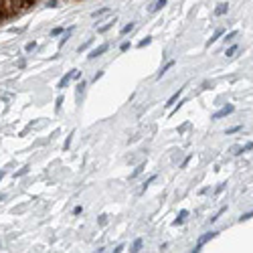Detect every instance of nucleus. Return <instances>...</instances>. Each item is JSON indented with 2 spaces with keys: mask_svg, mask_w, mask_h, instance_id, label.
Here are the masks:
<instances>
[{
  "mask_svg": "<svg viewBox=\"0 0 253 253\" xmlns=\"http://www.w3.org/2000/svg\"><path fill=\"white\" fill-rule=\"evenodd\" d=\"M217 235H219V231H209V233L200 235V237H199V241H196V245H195V249H192V251H195V253H199L200 249H203V245H204V243H209L211 239H215Z\"/></svg>",
  "mask_w": 253,
  "mask_h": 253,
  "instance_id": "f257e3e1",
  "label": "nucleus"
},
{
  "mask_svg": "<svg viewBox=\"0 0 253 253\" xmlns=\"http://www.w3.org/2000/svg\"><path fill=\"white\" fill-rule=\"evenodd\" d=\"M233 112H235V105H233V103H229V105L221 107L219 112H215L213 116H211V120H221V117H227V116H231Z\"/></svg>",
  "mask_w": 253,
  "mask_h": 253,
  "instance_id": "f03ea898",
  "label": "nucleus"
},
{
  "mask_svg": "<svg viewBox=\"0 0 253 253\" xmlns=\"http://www.w3.org/2000/svg\"><path fill=\"white\" fill-rule=\"evenodd\" d=\"M107 51H109V45H107V43H103V45H99L97 49H93L91 53L87 55V57H89V59H97V57H101L103 53H107Z\"/></svg>",
  "mask_w": 253,
  "mask_h": 253,
  "instance_id": "7ed1b4c3",
  "label": "nucleus"
},
{
  "mask_svg": "<svg viewBox=\"0 0 253 253\" xmlns=\"http://www.w3.org/2000/svg\"><path fill=\"white\" fill-rule=\"evenodd\" d=\"M166 2H168V0H152V4H150V8H148V12H152V14H154V12L162 10V8L166 6Z\"/></svg>",
  "mask_w": 253,
  "mask_h": 253,
  "instance_id": "20e7f679",
  "label": "nucleus"
},
{
  "mask_svg": "<svg viewBox=\"0 0 253 253\" xmlns=\"http://www.w3.org/2000/svg\"><path fill=\"white\" fill-rule=\"evenodd\" d=\"M73 75H75V69H73V71H69V73H65V77H61V81H59L57 89H65V87H67V83L73 79Z\"/></svg>",
  "mask_w": 253,
  "mask_h": 253,
  "instance_id": "39448f33",
  "label": "nucleus"
},
{
  "mask_svg": "<svg viewBox=\"0 0 253 253\" xmlns=\"http://www.w3.org/2000/svg\"><path fill=\"white\" fill-rule=\"evenodd\" d=\"M186 219H188V211H186V209H182V211L178 213V217H176V219L172 221V225H174V227H178V225H182Z\"/></svg>",
  "mask_w": 253,
  "mask_h": 253,
  "instance_id": "423d86ee",
  "label": "nucleus"
},
{
  "mask_svg": "<svg viewBox=\"0 0 253 253\" xmlns=\"http://www.w3.org/2000/svg\"><path fill=\"white\" fill-rule=\"evenodd\" d=\"M227 10H229V4L227 2H221V4H217V8L213 10V14L215 16H223V14H227Z\"/></svg>",
  "mask_w": 253,
  "mask_h": 253,
  "instance_id": "0eeeda50",
  "label": "nucleus"
},
{
  "mask_svg": "<svg viewBox=\"0 0 253 253\" xmlns=\"http://www.w3.org/2000/svg\"><path fill=\"white\" fill-rule=\"evenodd\" d=\"M223 34H225V30H223V29H217V30L213 33V37H211V39L207 41V47H211L213 43H217V41H219L221 37H223Z\"/></svg>",
  "mask_w": 253,
  "mask_h": 253,
  "instance_id": "6e6552de",
  "label": "nucleus"
},
{
  "mask_svg": "<svg viewBox=\"0 0 253 253\" xmlns=\"http://www.w3.org/2000/svg\"><path fill=\"white\" fill-rule=\"evenodd\" d=\"M182 91H184V87H178V91H176L174 95H172V97H170V99H168V101L164 103V105H166V107H170V105H174V103L178 101V97H180V95H182Z\"/></svg>",
  "mask_w": 253,
  "mask_h": 253,
  "instance_id": "1a4fd4ad",
  "label": "nucleus"
},
{
  "mask_svg": "<svg viewBox=\"0 0 253 253\" xmlns=\"http://www.w3.org/2000/svg\"><path fill=\"white\" fill-rule=\"evenodd\" d=\"M109 6H103V8H97V10H93L91 12V18H99V16H103V14H107V12H109Z\"/></svg>",
  "mask_w": 253,
  "mask_h": 253,
  "instance_id": "9d476101",
  "label": "nucleus"
},
{
  "mask_svg": "<svg viewBox=\"0 0 253 253\" xmlns=\"http://www.w3.org/2000/svg\"><path fill=\"white\" fill-rule=\"evenodd\" d=\"M172 67H174V61H168V63H166L164 67H162L160 71H158V75H156V77H158V79H162V75H164L166 71H168V69H172Z\"/></svg>",
  "mask_w": 253,
  "mask_h": 253,
  "instance_id": "9b49d317",
  "label": "nucleus"
},
{
  "mask_svg": "<svg viewBox=\"0 0 253 253\" xmlns=\"http://www.w3.org/2000/svg\"><path fill=\"white\" fill-rule=\"evenodd\" d=\"M239 51V45H231V47H229L227 51H225V55H227V57H233L235 53H237Z\"/></svg>",
  "mask_w": 253,
  "mask_h": 253,
  "instance_id": "f8f14e48",
  "label": "nucleus"
},
{
  "mask_svg": "<svg viewBox=\"0 0 253 253\" xmlns=\"http://www.w3.org/2000/svg\"><path fill=\"white\" fill-rule=\"evenodd\" d=\"M71 33H73V26H69V29H67V33L63 34V39H61V43H59V45H61V47H63V45H65V43H67V41H69V37H71Z\"/></svg>",
  "mask_w": 253,
  "mask_h": 253,
  "instance_id": "ddd939ff",
  "label": "nucleus"
},
{
  "mask_svg": "<svg viewBox=\"0 0 253 253\" xmlns=\"http://www.w3.org/2000/svg\"><path fill=\"white\" fill-rule=\"evenodd\" d=\"M134 26H136V25H134V22H130V25H126V26H124L122 30H120V34H122V37H124V34L132 33V30H134Z\"/></svg>",
  "mask_w": 253,
  "mask_h": 253,
  "instance_id": "4468645a",
  "label": "nucleus"
},
{
  "mask_svg": "<svg viewBox=\"0 0 253 253\" xmlns=\"http://www.w3.org/2000/svg\"><path fill=\"white\" fill-rule=\"evenodd\" d=\"M144 168H146V166H144V164H140V166H138V168H136V170H134V172H132V174H130V178H136L138 174H142V172H144Z\"/></svg>",
  "mask_w": 253,
  "mask_h": 253,
  "instance_id": "2eb2a0df",
  "label": "nucleus"
},
{
  "mask_svg": "<svg viewBox=\"0 0 253 253\" xmlns=\"http://www.w3.org/2000/svg\"><path fill=\"white\" fill-rule=\"evenodd\" d=\"M150 43H152V37H146L144 41H140V43H138V47H140V49H144V47H148Z\"/></svg>",
  "mask_w": 253,
  "mask_h": 253,
  "instance_id": "dca6fc26",
  "label": "nucleus"
},
{
  "mask_svg": "<svg viewBox=\"0 0 253 253\" xmlns=\"http://www.w3.org/2000/svg\"><path fill=\"white\" fill-rule=\"evenodd\" d=\"M225 211H227V207H221V209H219V213L215 215V217H211V223H215V221L219 219V217H221V215H223V213H225Z\"/></svg>",
  "mask_w": 253,
  "mask_h": 253,
  "instance_id": "f3484780",
  "label": "nucleus"
},
{
  "mask_svg": "<svg viewBox=\"0 0 253 253\" xmlns=\"http://www.w3.org/2000/svg\"><path fill=\"white\" fill-rule=\"evenodd\" d=\"M113 22H116V20H112V22H107V25H103V26H99V33H105V30H109V29H112V26H113Z\"/></svg>",
  "mask_w": 253,
  "mask_h": 253,
  "instance_id": "a211bd4d",
  "label": "nucleus"
},
{
  "mask_svg": "<svg viewBox=\"0 0 253 253\" xmlns=\"http://www.w3.org/2000/svg\"><path fill=\"white\" fill-rule=\"evenodd\" d=\"M251 217H253V211H251V213H243L241 217H239V223H243V221H249Z\"/></svg>",
  "mask_w": 253,
  "mask_h": 253,
  "instance_id": "6ab92c4d",
  "label": "nucleus"
},
{
  "mask_svg": "<svg viewBox=\"0 0 253 253\" xmlns=\"http://www.w3.org/2000/svg\"><path fill=\"white\" fill-rule=\"evenodd\" d=\"M130 47H132V43H130V41H126V43L120 45V51H122V53H126V51H130Z\"/></svg>",
  "mask_w": 253,
  "mask_h": 253,
  "instance_id": "aec40b11",
  "label": "nucleus"
},
{
  "mask_svg": "<svg viewBox=\"0 0 253 253\" xmlns=\"http://www.w3.org/2000/svg\"><path fill=\"white\" fill-rule=\"evenodd\" d=\"M71 140H73V132L67 136V140H65V146H63V150H69V146H71Z\"/></svg>",
  "mask_w": 253,
  "mask_h": 253,
  "instance_id": "412c9836",
  "label": "nucleus"
},
{
  "mask_svg": "<svg viewBox=\"0 0 253 253\" xmlns=\"http://www.w3.org/2000/svg\"><path fill=\"white\" fill-rule=\"evenodd\" d=\"M59 34H63V26H57L51 30V37H59Z\"/></svg>",
  "mask_w": 253,
  "mask_h": 253,
  "instance_id": "4be33fe9",
  "label": "nucleus"
},
{
  "mask_svg": "<svg viewBox=\"0 0 253 253\" xmlns=\"http://www.w3.org/2000/svg\"><path fill=\"white\" fill-rule=\"evenodd\" d=\"M142 249V239H136L134 241V247H132V251H140Z\"/></svg>",
  "mask_w": 253,
  "mask_h": 253,
  "instance_id": "5701e85b",
  "label": "nucleus"
},
{
  "mask_svg": "<svg viewBox=\"0 0 253 253\" xmlns=\"http://www.w3.org/2000/svg\"><path fill=\"white\" fill-rule=\"evenodd\" d=\"M237 132H241V126H233L227 130V136H231V134H237Z\"/></svg>",
  "mask_w": 253,
  "mask_h": 253,
  "instance_id": "b1692460",
  "label": "nucleus"
},
{
  "mask_svg": "<svg viewBox=\"0 0 253 253\" xmlns=\"http://www.w3.org/2000/svg\"><path fill=\"white\" fill-rule=\"evenodd\" d=\"M152 180H156V174H152V176H150V178H148V180H146V182H144V186H142V190H140V192H144V190H146V188H148V184H150Z\"/></svg>",
  "mask_w": 253,
  "mask_h": 253,
  "instance_id": "393cba45",
  "label": "nucleus"
},
{
  "mask_svg": "<svg viewBox=\"0 0 253 253\" xmlns=\"http://www.w3.org/2000/svg\"><path fill=\"white\" fill-rule=\"evenodd\" d=\"M225 186H227V182H221V184L217 186V188H215V195H221V192L225 190Z\"/></svg>",
  "mask_w": 253,
  "mask_h": 253,
  "instance_id": "a878e982",
  "label": "nucleus"
},
{
  "mask_svg": "<svg viewBox=\"0 0 253 253\" xmlns=\"http://www.w3.org/2000/svg\"><path fill=\"white\" fill-rule=\"evenodd\" d=\"M34 49H37V43H34V41H33V43H29V45L25 47V51H26V53H30V51H34Z\"/></svg>",
  "mask_w": 253,
  "mask_h": 253,
  "instance_id": "bb28decb",
  "label": "nucleus"
},
{
  "mask_svg": "<svg viewBox=\"0 0 253 253\" xmlns=\"http://www.w3.org/2000/svg\"><path fill=\"white\" fill-rule=\"evenodd\" d=\"M83 89H85V81H79V83H77V95H81Z\"/></svg>",
  "mask_w": 253,
  "mask_h": 253,
  "instance_id": "cd10ccee",
  "label": "nucleus"
},
{
  "mask_svg": "<svg viewBox=\"0 0 253 253\" xmlns=\"http://www.w3.org/2000/svg\"><path fill=\"white\" fill-rule=\"evenodd\" d=\"M237 34H239V33H237V30H231V33H229V34H227V37H225V41H233V39H235V37H237Z\"/></svg>",
  "mask_w": 253,
  "mask_h": 253,
  "instance_id": "c85d7f7f",
  "label": "nucleus"
},
{
  "mask_svg": "<svg viewBox=\"0 0 253 253\" xmlns=\"http://www.w3.org/2000/svg\"><path fill=\"white\" fill-rule=\"evenodd\" d=\"M233 154H235V156L243 154V148H241V146H235V148H233Z\"/></svg>",
  "mask_w": 253,
  "mask_h": 253,
  "instance_id": "c756f323",
  "label": "nucleus"
},
{
  "mask_svg": "<svg viewBox=\"0 0 253 253\" xmlns=\"http://www.w3.org/2000/svg\"><path fill=\"white\" fill-rule=\"evenodd\" d=\"M249 150H253V142H247L243 146V152H249Z\"/></svg>",
  "mask_w": 253,
  "mask_h": 253,
  "instance_id": "7c9ffc66",
  "label": "nucleus"
},
{
  "mask_svg": "<svg viewBox=\"0 0 253 253\" xmlns=\"http://www.w3.org/2000/svg\"><path fill=\"white\" fill-rule=\"evenodd\" d=\"M107 223V215H101V217H99V225H105Z\"/></svg>",
  "mask_w": 253,
  "mask_h": 253,
  "instance_id": "2f4dec72",
  "label": "nucleus"
},
{
  "mask_svg": "<svg viewBox=\"0 0 253 253\" xmlns=\"http://www.w3.org/2000/svg\"><path fill=\"white\" fill-rule=\"evenodd\" d=\"M83 213V207H75L73 209V215H81Z\"/></svg>",
  "mask_w": 253,
  "mask_h": 253,
  "instance_id": "473e14b6",
  "label": "nucleus"
},
{
  "mask_svg": "<svg viewBox=\"0 0 253 253\" xmlns=\"http://www.w3.org/2000/svg\"><path fill=\"white\" fill-rule=\"evenodd\" d=\"M61 103H63V97H59V99H57V105H55V107H57V112L61 109Z\"/></svg>",
  "mask_w": 253,
  "mask_h": 253,
  "instance_id": "72a5a7b5",
  "label": "nucleus"
},
{
  "mask_svg": "<svg viewBox=\"0 0 253 253\" xmlns=\"http://www.w3.org/2000/svg\"><path fill=\"white\" fill-rule=\"evenodd\" d=\"M2 176H4V172H0V180H2Z\"/></svg>",
  "mask_w": 253,
  "mask_h": 253,
  "instance_id": "f704fd0d",
  "label": "nucleus"
},
{
  "mask_svg": "<svg viewBox=\"0 0 253 253\" xmlns=\"http://www.w3.org/2000/svg\"><path fill=\"white\" fill-rule=\"evenodd\" d=\"M2 199H4V195H0V200H2Z\"/></svg>",
  "mask_w": 253,
  "mask_h": 253,
  "instance_id": "c9c22d12",
  "label": "nucleus"
}]
</instances>
